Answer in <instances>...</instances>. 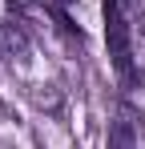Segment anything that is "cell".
<instances>
[{
  "instance_id": "cell-4",
  "label": "cell",
  "mask_w": 145,
  "mask_h": 149,
  "mask_svg": "<svg viewBox=\"0 0 145 149\" xmlns=\"http://www.w3.org/2000/svg\"><path fill=\"white\" fill-rule=\"evenodd\" d=\"M16 12H36V8H45V0H8Z\"/></svg>"
},
{
  "instance_id": "cell-3",
  "label": "cell",
  "mask_w": 145,
  "mask_h": 149,
  "mask_svg": "<svg viewBox=\"0 0 145 149\" xmlns=\"http://www.w3.org/2000/svg\"><path fill=\"white\" fill-rule=\"evenodd\" d=\"M28 49V36H24L20 24H0V56H20V52Z\"/></svg>"
},
{
  "instance_id": "cell-1",
  "label": "cell",
  "mask_w": 145,
  "mask_h": 149,
  "mask_svg": "<svg viewBox=\"0 0 145 149\" xmlns=\"http://www.w3.org/2000/svg\"><path fill=\"white\" fill-rule=\"evenodd\" d=\"M137 0H105V45H109V65L125 89L141 85V56H137Z\"/></svg>"
},
{
  "instance_id": "cell-2",
  "label": "cell",
  "mask_w": 145,
  "mask_h": 149,
  "mask_svg": "<svg viewBox=\"0 0 145 149\" xmlns=\"http://www.w3.org/2000/svg\"><path fill=\"white\" fill-rule=\"evenodd\" d=\"M105 149H141V137H137V125L129 113H117V121L109 125V145Z\"/></svg>"
}]
</instances>
